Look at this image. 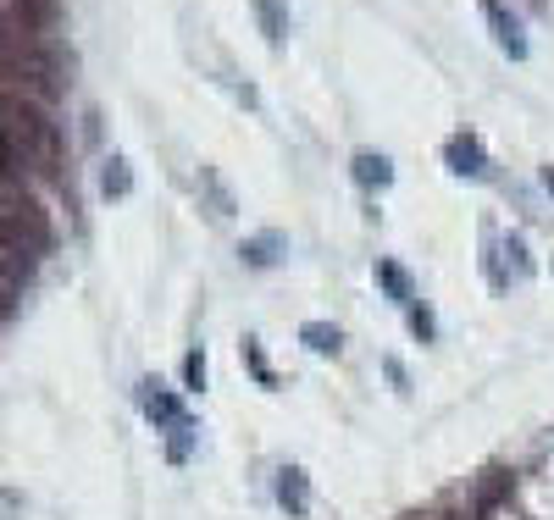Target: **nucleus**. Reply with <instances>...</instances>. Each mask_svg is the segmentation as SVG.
<instances>
[{
    "label": "nucleus",
    "instance_id": "obj_1",
    "mask_svg": "<svg viewBox=\"0 0 554 520\" xmlns=\"http://www.w3.org/2000/svg\"><path fill=\"white\" fill-rule=\"evenodd\" d=\"M139 410H145L156 426H167V432H178V426H194L189 410L178 404V393L161 388V382H139Z\"/></svg>",
    "mask_w": 554,
    "mask_h": 520
},
{
    "label": "nucleus",
    "instance_id": "obj_2",
    "mask_svg": "<svg viewBox=\"0 0 554 520\" xmlns=\"http://www.w3.org/2000/svg\"><path fill=\"white\" fill-rule=\"evenodd\" d=\"M444 161L455 178H488V150H482L471 133H455V139L444 144Z\"/></svg>",
    "mask_w": 554,
    "mask_h": 520
},
{
    "label": "nucleus",
    "instance_id": "obj_3",
    "mask_svg": "<svg viewBox=\"0 0 554 520\" xmlns=\"http://www.w3.org/2000/svg\"><path fill=\"white\" fill-rule=\"evenodd\" d=\"M482 17H488V28H494V39H499V50H505L510 61H527V34H521V23L499 6V0H488L482 6Z\"/></svg>",
    "mask_w": 554,
    "mask_h": 520
},
{
    "label": "nucleus",
    "instance_id": "obj_4",
    "mask_svg": "<svg viewBox=\"0 0 554 520\" xmlns=\"http://www.w3.org/2000/svg\"><path fill=\"white\" fill-rule=\"evenodd\" d=\"M277 504L289 509V515H305V509H311V487H305V471H294V465H283V471H277Z\"/></svg>",
    "mask_w": 554,
    "mask_h": 520
},
{
    "label": "nucleus",
    "instance_id": "obj_5",
    "mask_svg": "<svg viewBox=\"0 0 554 520\" xmlns=\"http://www.w3.org/2000/svg\"><path fill=\"white\" fill-rule=\"evenodd\" d=\"M355 183H361V189H388V183H394V161H388V155L361 150V155H355Z\"/></svg>",
    "mask_w": 554,
    "mask_h": 520
},
{
    "label": "nucleus",
    "instance_id": "obj_6",
    "mask_svg": "<svg viewBox=\"0 0 554 520\" xmlns=\"http://www.w3.org/2000/svg\"><path fill=\"white\" fill-rule=\"evenodd\" d=\"M377 283L394 294V305H405V310L416 305V283L405 277V266H399V260H377Z\"/></svg>",
    "mask_w": 554,
    "mask_h": 520
},
{
    "label": "nucleus",
    "instance_id": "obj_7",
    "mask_svg": "<svg viewBox=\"0 0 554 520\" xmlns=\"http://www.w3.org/2000/svg\"><path fill=\"white\" fill-rule=\"evenodd\" d=\"M283 249H289V238H283V233H255L239 255L250 260V266H277V260H283Z\"/></svg>",
    "mask_w": 554,
    "mask_h": 520
},
{
    "label": "nucleus",
    "instance_id": "obj_8",
    "mask_svg": "<svg viewBox=\"0 0 554 520\" xmlns=\"http://www.w3.org/2000/svg\"><path fill=\"white\" fill-rule=\"evenodd\" d=\"M300 338H305V349H311V355H338V349H344V332L327 327V321H305Z\"/></svg>",
    "mask_w": 554,
    "mask_h": 520
},
{
    "label": "nucleus",
    "instance_id": "obj_9",
    "mask_svg": "<svg viewBox=\"0 0 554 520\" xmlns=\"http://www.w3.org/2000/svg\"><path fill=\"white\" fill-rule=\"evenodd\" d=\"M250 6H255V17H261L266 39H272V45H283V34H289V12H283L277 0H250Z\"/></svg>",
    "mask_w": 554,
    "mask_h": 520
},
{
    "label": "nucleus",
    "instance_id": "obj_10",
    "mask_svg": "<svg viewBox=\"0 0 554 520\" xmlns=\"http://www.w3.org/2000/svg\"><path fill=\"white\" fill-rule=\"evenodd\" d=\"M100 189H106L111 200H122V194L133 189V172H128V161H122V155H111V161H106V172H100Z\"/></svg>",
    "mask_w": 554,
    "mask_h": 520
},
{
    "label": "nucleus",
    "instance_id": "obj_11",
    "mask_svg": "<svg viewBox=\"0 0 554 520\" xmlns=\"http://www.w3.org/2000/svg\"><path fill=\"white\" fill-rule=\"evenodd\" d=\"M505 255H510V272H516V277H532V255H527V238H521V233L505 238Z\"/></svg>",
    "mask_w": 554,
    "mask_h": 520
},
{
    "label": "nucleus",
    "instance_id": "obj_12",
    "mask_svg": "<svg viewBox=\"0 0 554 520\" xmlns=\"http://www.w3.org/2000/svg\"><path fill=\"white\" fill-rule=\"evenodd\" d=\"M183 377H189V388H200V382H205V355H200V349L183 360Z\"/></svg>",
    "mask_w": 554,
    "mask_h": 520
},
{
    "label": "nucleus",
    "instance_id": "obj_13",
    "mask_svg": "<svg viewBox=\"0 0 554 520\" xmlns=\"http://www.w3.org/2000/svg\"><path fill=\"white\" fill-rule=\"evenodd\" d=\"M410 327H416V332H422V338H433V316H427V310H416V305H410Z\"/></svg>",
    "mask_w": 554,
    "mask_h": 520
},
{
    "label": "nucleus",
    "instance_id": "obj_14",
    "mask_svg": "<svg viewBox=\"0 0 554 520\" xmlns=\"http://www.w3.org/2000/svg\"><path fill=\"white\" fill-rule=\"evenodd\" d=\"M543 183H549V194H554V166H549V172H543Z\"/></svg>",
    "mask_w": 554,
    "mask_h": 520
}]
</instances>
